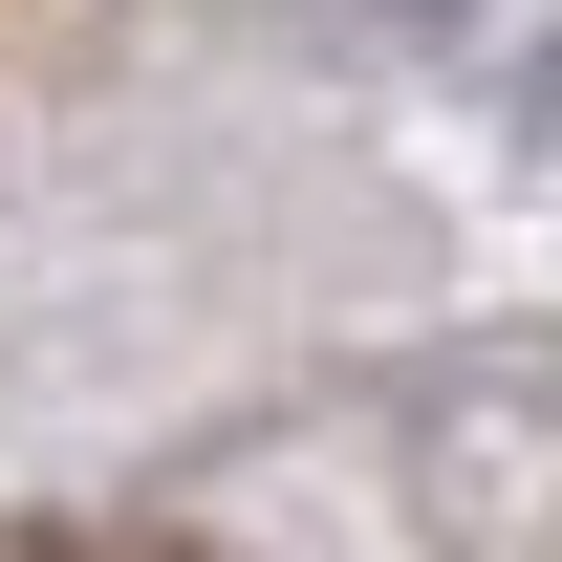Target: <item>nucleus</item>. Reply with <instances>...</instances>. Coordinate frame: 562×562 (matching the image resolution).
<instances>
[{
    "label": "nucleus",
    "mask_w": 562,
    "mask_h": 562,
    "mask_svg": "<svg viewBox=\"0 0 562 562\" xmlns=\"http://www.w3.org/2000/svg\"><path fill=\"white\" fill-rule=\"evenodd\" d=\"M0 562H151V541H87V519H22Z\"/></svg>",
    "instance_id": "f257e3e1"
}]
</instances>
